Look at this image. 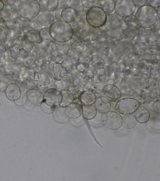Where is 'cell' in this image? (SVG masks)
I'll return each instance as SVG.
<instances>
[{"mask_svg":"<svg viewBox=\"0 0 160 181\" xmlns=\"http://www.w3.org/2000/svg\"><path fill=\"white\" fill-rule=\"evenodd\" d=\"M49 30L51 37L58 42H67L73 35L72 26L63 21L53 23L50 26Z\"/></svg>","mask_w":160,"mask_h":181,"instance_id":"6da1fadb","label":"cell"},{"mask_svg":"<svg viewBox=\"0 0 160 181\" xmlns=\"http://www.w3.org/2000/svg\"><path fill=\"white\" fill-rule=\"evenodd\" d=\"M140 105V102L132 98L120 99L115 104L114 109L118 112L125 115L134 113Z\"/></svg>","mask_w":160,"mask_h":181,"instance_id":"7a4b0ae2","label":"cell"},{"mask_svg":"<svg viewBox=\"0 0 160 181\" xmlns=\"http://www.w3.org/2000/svg\"><path fill=\"white\" fill-rule=\"evenodd\" d=\"M102 124L106 128L117 130L122 126V118L117 112L109 111L103 114L101 118Z\"/></svg>","mask_w":160,"mask_h":181,"instance_id":"3957f363","label":"cell"},{"mask_svg":"<svg viewBox=\"0 0 160 181\" xmlns=\"http://www.w3.org/2000/svg\"><path fill=\"white\" fill-rule=\"evenodd\" d=\"M101 10L98 7H93L87 12L86 16L88 24L94 27L101 25Z\"/></svg>","mask_w":160,"mask_h":181,"instance_id":"277c9868","label":"cell"},{"mask_svg":"<svg viewBox=\"0 0 160 181\" xmlns=\"http://www.w3.org/2000/svg\"><path fill=\"white\" fill-rule=\"evenodd\" d=\"M82 106L77 103L72 102L64 107L65 115L71 119L79 118L82 114Z\"/></svg>","mask_w":160,"mask_h":181,"instance_id":"5b68a950","label":"cell"},{"mask_svg":"<svg viewBox=\"0 0 160 181\" xmlns=\"http://www.w3.org/2000/svg\"><path fill=\"white\" fill-rule=\"evenodd\" d=\"M60 92L55 89L47 90L44 95V101L48 105L56 107L59 105Z\"/></svg>","mask_w":160,"mask_h":181,"instance_id":"8992f818","label":"cell"},{"mask_svg":"<svg viewBox=\"0 0 160 181\" xmlns=\"http://www.w3.org/2000/svg\"><path fill=\"white\" fill-rule=\"evenodd\" d=\"M27 99L31 103L36 105H41L44 102V94L36 89H31L26 93Z\"/></svg>","mask_w":160,"mask_h":181,"instance_id":"52a82bcc","label":"cell"},{"mask_svg":"<svg viewBox=\"0 0 160 181\" xmlns=\"http://www.w3.org/2000/svg\"><path fill=\"white\" fill-rule=\"evenodd\" d=\"M36 20L40 25L48 27L53 23L54 17L51 12L43 10L39 12L36 17Z\"/></svg>","mask_w":160,"mask_h":181,"instance_id":"ba28073f","label":"cell"},{"mask_svg":"<svg viewBox=\"0 0 160 181\" xmlns=\"http://www.w3.org/2000/svg\"><path fill=\"white\" fill-rule=\"evenodd\" d=\"M72 27L79 31H83L88 28V24L86 15L80 14L77 15L71 22Z\"/></svg>","mask_w":160,"mask_h":181,"instance_id":"9c48e42d","label":"cell"},{"mask_svg":"<svg viewBox=\"0 0 160 181\" xmlns=\"http://www.w3.org/2000/svg\"><path fill=\"white\" fill-rule=\"evenodd\" d=\"M95 107L99 112L104 113L109 111L111 108L109 100L106 96H102L97 98L95 102Z\"/></svg>","mask_w":160,"mask_h":181,"instance_id":"30bf717a","label":"cell"},{"mask_svg":"<svg viewBox=\"0 0 160 181\" xmlns=\"http://www.w3.org/2000/svg\"><path fill=\"white\" fill-rule=\"evenodd\" d=\"M150 116V112L146 107L140 106L134 112V116L138 122L144 123L147 122Z\"/></svg>","mask_w":160,"mask_h":181,"instance_id":"8fae6325","label":"cell"},{"mask_svg":"<svg viewBox=\"0 0 160 181\" xmlns=\"http://www.w3.org/2000/svg\"><path fill=\"white\" fill-rule=\"evenodd\" d=\"M104 94L111 100H116L121 96L120 90L116 86L112 85H108L105 86L103 89Z\"/></svg>","mask_w":160,"mask_h":181,"instance_id":"7c38bea8","label":"cell"},{"mask_svg":"<svg viewBox=\"0 0 160 181\" xmlns=\"http://www.w3.org/2000/svg\"><path fill=\"white\" fill-rule=\"evenodd\" d=\"M74 99V96L71 91L66 90H62L60 92L59 105L64 108L72 102Z\"/></svg>","mask_w":160,"mask_h":181,"instance_id":"4fadbf2b","label":"cell"},{"mask_svg":"<svg viewBox=\"0 0 160 181\" xmlns=\"http://www.w3.org/2000/svg\"><path fill=\"white\" fill-rule=\"evenodd\" d=\"M52 49L55 55L58 56H62L66 55L68 52L69 46L67 42H57L53 45Z\"/></svg>","mask_w":160,"mask_h":181,"instance_id":"5bb4252c","label":"cell"},{"mask_svg":"<svg viewBox=\"0 0 160 181\" xmlns=\"http://www.w3.org/2000/svg\"><path fill=\"white\" fill-rule=\"evenodd\" d=\"M77 16V11L74 8L67 7L62 9L61 13L62 21L67 23H71Z\"/></svg>","mask_w":160,"mask_h":181,"instance_id":"9a60e30c","label":"cell"},{"mask_svg":"<svg viewBox=\"0 0 160 181\" xmlns=\"http://www.w3.org/2000/svg\"><path fill=\"white\" fill-rule=\"evenodd\" d=\"M83 117L87 120H91L94 118L97 113L95 107L92 105H83L82 106Z\"/></svg>","mask_w":160,"mask_h":181,"instance_id":"2e32d148","label":"cell"},{"mask_svg":"<svg viewBox=\"0 0 160 181\" xmlns=\"http://www.w3.org/2000/svg\"><path fill=\"white\" fill-rule=\"evenodd\" d=\"M39 3L41 9L49 12L55 10L58 7V0H41Z\"/></svg>","mask_w":160,"mask_h":181,"instance_id":"e0dca14e","label":"cell"},{"mask_svg":"<svg viewBox=\"0 0 160 181\" xmlns=\"http://www.w3.org/2000/svg\"><path fill=\"white\" fill-rule=\"evenodd\" d=\"M96 99L94 93L87 91L82 92L80 96V101L83 105H92L94 103Z\"/></svg>","mask_w":160,"mask_h":181,"instance_id":"ac0fdd59","label":"cell"},{"mask_svg":"<svg viewBox=\"0 0 160 181\" xmlns=\"http://www.w3.org/2000/svg\"><path fill=\"white\" fill-rule=\"evenodd\" d=\"M53 70V78L56 81L61 80L66 75V69L61 64L56 63Z\"/></svg>","mask_w":160,"mask_h":181,"instance_id":"d6986e66","label":"cell"},{"mask_svg":"<svg viewBox=\"0 0 160 181\" xmlns=\"http://www.w3.org/2000/svg\"><path fill=\"white\" fill-rule=\"evenodd\" d=\"M137 123L134 116L132 114L126 115L122 118V124L126 128H130L134 127Z\"/></svg>","mask_w":160,"mask_h":181,"instance_id":"ffe728a7","label":"cell"},{"mask_svg":"<svg viewBox=\"0 0 160 181\" xmlns=\"http://www.w3.org/2000/svg\"><path fill=\"white\" fill-rule=\"evenodd\" d=\"M82 82L81 79L75 77L68 79L65 83V86L70 90H74L78 88Z\"/></svg>","mask_w":160,"mask_h":181,"instance_id":"44dd1931","label":"cell"},{"mask_svg":"<svg viewBox=\"0 0 160 181\" xmlns=\"http://www.w3.org/2000/svg\"><path fill=\"white\" fill-rule=\"evenodd\" d=\"M40 36L43 40H48L50 39L51 37L50 35L49 29L44 28L41 29L39 32Z\"/></svg>","mask_w":160,"mask_h":181,"instance_id":"7402d4cb","label":"cell"},{"mask_svg":"<svg viewBox=\"0 0 160 181\" xmlns=\"http://www.w3.org/2000/svg\"><path fill=\"white\" fill-rule=\"evenodd\" d=\"M50 77L49 74L47 73L42 74V78L39 81L40 84L43 86L48 85L50 81Z\"/></svg>","mask_w":160,"mask_h":181,"instance_id":"603a6c76","label":"cell"},{"mask_svg":"<svg viewBox=\"0 0 160 181\" xmlns=\"http://www.w3.org/2000/svg\"><path fill=\"white\" fill-rule=\"evenodd\" d=\"M26 99V93H25L23 90H21L19 97L17 100H15V101L17 104L19 105H22L25 103Z\"/></svg>","mask_w":160,"mask_h":181,"instance_id":"cb8c5ba5","label":"cell"},{"mask_svg":"<svg viewBox=\"0 0 160 181\" xmlns=\"http://www.w3.org/2000/svg\"><path fill=\"white\" fill-rule=\"evenodd\" d=\"M83 6L87 8H91L96 5L98 2L97 0L81 1Z\"/></svg>","mask_w":160,"mask_h":181,"instance_id":"d4e9b609","label":"cell"},{"mask_svg":"<svg viewBox=\"0 0 160 181\" xmlns=\"http://www.w3.org/2000/svg\"><path fill=\"white\" fill-rule=\"evenodd\" d=\"M41 107L43 111L47 113L52 112L55 107L48 105L44 101L41 104Z\"/></svg>","mask_w":160,"mask_h":181,"instance_id":"484cf974","label":"cell"},{"mask_svg":"<svg viewBox=\"0 0 160 181\" xmlns=\"http://www.w3.org/2000/svg\"><path fill=\"white\" fill-rule=\"evenodd\" d=\"M70 1V0H58V7L63 9L66 7Z\"/></svg>","mask_w":160,"mask_h":181,"instance_id":"4316f807","label":"cell"},{"mask_svg":"<svg viewBox=\"0 0 160 181\" xmlns=\"http://www.w3.org/2000/svg\"><path fill=\"white\" fill-rule=\"evenodd\" d=\"M62 9L59 8L57 9L55 12V15L57 21H62L61 19V13Z\"/></svg>","mask_w":160,"mask_h":181,"instance_id":"83f0119b","label":"cell"},{"mask_svg":"<svg viewBox=\"0 0 160 181\" xmlns=\"http://www.w3.org/2000/svg\"><path fill=\"white\" fill-rule=\"evenodd\" d=\"M42 73L40 71H37L35 74L34 79L37 80H39L42 77Z\"/></svg>","mask_w":160,"mask_h":181,"instance_id":"f1b7e54d","label":"cell"},{"mask_svg":"<svg viewBox=\"0 0 160 181\" xmlns=\"http://www.w3.org/2000/svg\"><path fill=\"white\" fill-rule=\"evenodd\" d=\"M153 108L154 111L157 113H160V103L155 102L153 105Z\"/></svg>","mask_w":160,"mask_h":181,"instance_id":"f546056e","label":"cell"}]
</instances>
